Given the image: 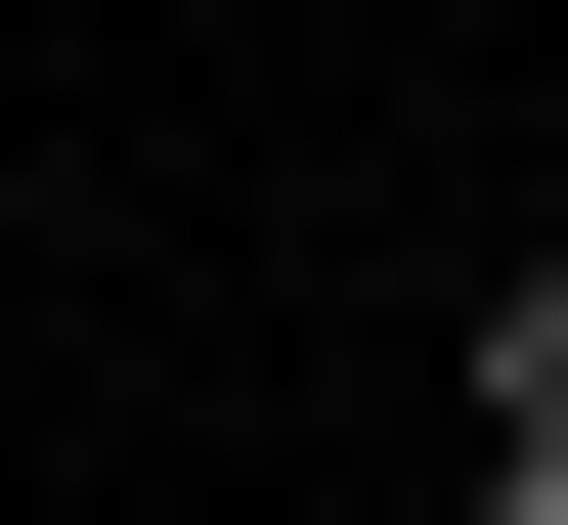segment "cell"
<instances>
[{"mask_svg":"<svg viewBox=\"0 0 568 525\" xmlns=\"http://www.w3.org/2000/svg\"><path fill=\"white\" fill-rule=\"evenodd\" d=\"M481 525H568V263H481Z\"/></svg>","mask_w":568,"mask_h":525,"instance_id":"obj_1","label":"cell"}]
</instances>
